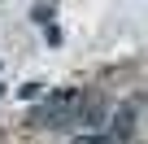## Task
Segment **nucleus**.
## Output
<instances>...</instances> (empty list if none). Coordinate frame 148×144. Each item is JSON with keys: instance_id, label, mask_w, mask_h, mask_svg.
Wrapping results in <instances>:
<instances>
[{"instance_id": "nucleus-1", "label": "nucleus", "mask_w": 148, "mask_h": 144, "mask_svg": "<svg viewBox=\"0 0 148 144\" xmlns=\"http://www.w3.org/2000/svg\"><path fill=\"white\" fill-rule=\"evenodd\" d=\"M74 144H109V140H105V135H79Z\"/></svg>"}]
</instances>
